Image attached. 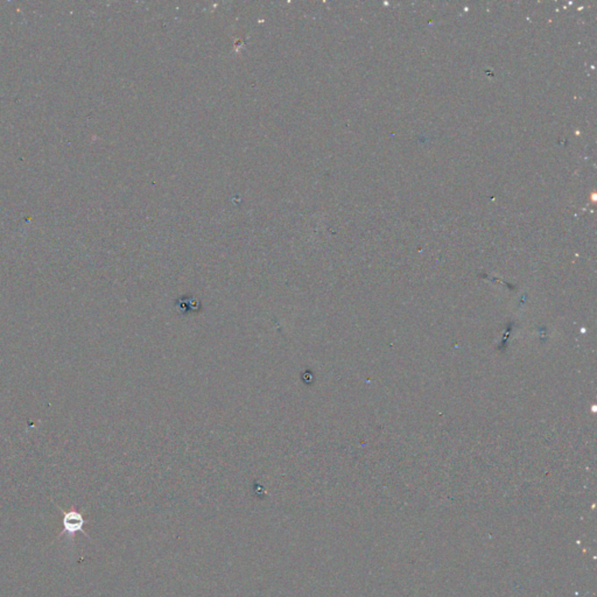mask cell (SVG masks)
<instances>
[{"instance_id": "obj_1", "label": "cell", "mask_w": 597, "mask_h": 597, "mask_svg": "<svg viewBox=\"0 0 597 597\" xmlns=\"http://www.w3.org/2000/svg\"><path fill=\"white\" fill-rule=\"evenodd\" d=\"M61 511L63 512V529L60 532V534L56 536V539H60L63 534H68L70 536V539H74L76 533H82V534L88 536L86 531H84V525L87 524V519L81 512H78L74 506L69 511H63L62 509Z\"/></svg>"}]
</instances>
